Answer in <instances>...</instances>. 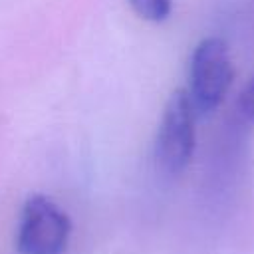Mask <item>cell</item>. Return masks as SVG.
<instances>
[{
	"instance_id": "obj_1",
	"label": "cell",
	"mask_w": 254,
	"mask_h": 254,
	"mask_svg": "<svg viewBox=\"0 0 254 254\" xmlns=\"http://www.w3.org/2000/svg\"><path fill=\"white\" fill-rule=\"evenodd\" d=\"M234 79L228 46L218 36L200 40L190 56L189 67V97L196 113L214 111L226 97Z\"/></svg>"
},
{
	"instance_id": "obj_2",
	"label": "cell",
	"mask_w": 254,
	"mask_h": 254,
	"mask_svg": "<svg viewBox=\"0 0 254 254\" xmlns=\"http://www.w3.org/2000/svg\"><path fill=\"white\" fill-rule=\"evenodd\" d=\"M196 111L187 89H175L163 109L155 137V161L167 175L183 173L194 153Z\"/></svg>"
},
{
	"instance_id": "obj_3",
	"label": "cell",
	"mask_w": 254,
	"mask_h": 254,
	"mask_svg": "<svg viewBox=\"0 0 254 254\" xmlns=\"http://www.w3.org/2000/svg\"><path fill=\"white\" fill-rule=\"evenodd\" d=\"M69 234V216L50 196L32 194L26 198L16 232L18 254H64Z\"/></svg>"
},
{
	"instance_id": "obj_4",
	"label": "cell",
	"mask_w": 254,
	"mask_h": 254,
	"mask_svg": "<svg viewBox=\"0 0 254 254\" xmlns=\"http://www.w3.org/2000/svg\"><path fill=\"white\" fill-rule=\"evenodd\" d=\"M133 12L149 22H163L171 16L173 2L171 0H129Z\"/></svg>"
},
{
	"instance_id": "obj_5",
	"label": "cell",
	"mask_w": 254,
	"mask_h": 254,
	"mask_svg": "<svg viewBox=\"0 0 254 254\" xmlns=\"http://www.w3.org/2000/svg\"><path fill=\"white\" fill-rule=\"evenodd\" d=\"M236 111L244 123L254 125V75L244 83L236 99Z\"/></svg>"
}]
</instances>
